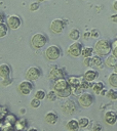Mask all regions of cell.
<instances>
[{
  "label": "cell",
  "instance_id": "6da1fadb",
  "mask_svg": "<svg viewBox=\"0 0 117 131\" xmlns=\"http://www.w3.org/2000/svg\"><path fill=\"white\" fill-rule=\"evenodd\" d=\"M112 48H111V43L108 40L105 39H101L95 43L94 46V51L96 52L98 55L100 56H105L108 55L111 52Z\"/></svg>",
  "mask_w": 117,
  "mask_h": 131
},
{
  "label": "cell",
  "instance_id": "7a4b0ae2",
  "mask_svg": "<svg viewBox=\"0 0 117 131\" xmlns=\"http://www.w3.org/2000/svg\"><path fill=\"white\" fill-rule=\"evenodd\" d=\"M31 42H32V45L35 47V48H42L46 43H47V38L44 34L42 33H37L35 34L32 39H31Z\"/></svg>",
  "mask_w": 117,
  "mask_h": 131
},
{
  "label": "cell",
  "instance_id": "3957f363",
  "mask_svg": "<svg viewBox=\"0 0 117 131\" xmlns=\"http://www.w3.org/2000/svg\"><path fill=\"white\" fill-rule=\"evenodd\" d=\"M93 100L94 99H93V96L91 93L84 92V93H81L80 95H78V102L83 107H89L93 103Z\"/></svg>",
  "mask_w": 117,
  "mask_h": 131
},
{
  "label": "cell",
  "instance_id": "277c9868",
  "mask_svg": "<svg viewBox=\"0 0 117 131\" xmlns=\"http://www.w3.org/2000/svg\"><path fill=\"white\" fill-rule=\"evenodd\" d=\"M45 55H46V57H47L48 59H50V60H55V59H57V58L61 56V49H60V47L56 46V45H51V46H49V47L46 49Z\"/></svg>",
  "mask_w": 117,
  "mask_h": 131
},
{
  "label": "cell",
  "instance_id": "5b68a950",
  "mask_svg": "<svg viewBox=\"0 0 117 131\" xmlns=\"http://www.w3.org/2000/svg\"><path fill=\"white\" fill-rule=\"evenodd\" d=\"M82 44L80 42H74L72 43L69 48H68V53L71 55V56H74V57H77L81 54V51H82Z\"/></svg>",
  "mask_w": 117,
  "mask_h": 131
},
{
  "label": "cell",
  "instance_id": "8992f818",
  "mask_svg": "<svg viewBox=\"0 0 117 131\" xmlns=\"http://www.w3.org/2000/svg\"><path fill=\"white\" fill-rule=\"evenodd\" d=\"M66 27V24L63 19H60V18H56V19H53L50 24V30L53 32V33H62L64 31Z\"/></svg>",
  "mask_w": 117,
  "mask_h": 131
},
{
  "label": "cell",
  "instance_id": "52a82bcc",
  "mask_svg": "<svg viewBox=\"0 0 117 131\" xmlns=\"http://www.w3.org/2000/svg\"><path fill=\"white\" fill-rule=\"evenodd\" d=\"M40 76H41V71L37 67H31V68H29L28 71H27V73H26V77L30 81H35V80L39 79Z\"/></svg>",
  "mask_w": 117,
  "mask_h": 131
},
{
  "label": "cell",
  "instance_id": "ba28073f",
  "mask_svg": "<svg viewBox=\"0 0 117 131\" xmlns=\"http://www.w3.org/2000/svg\"><path fill=\"white\" fill-rule=\"evenodd\" d=\"M32 89H33V85H32V83L30 82V80H29V81H23V82H21L20 85H18V90H20V92H21L22 94H24V95L30 94L31 91H32Z\"/></svg>",
  "mask_w": 117,
  "mask_h": 131
},
{
  "label": "cell",
  "instance_id": "9c48e42d",
  "mask_svg": "<svg viewBox=\"0 0 117 131\" xmlns=\"http://www.w3.org/2000/svg\"><path fill=\"white\" fill-rule=\"evenodd\" d=\"M21 24H22V20H21L20 16H17V15L13 14L7 18V26L12 30H16L17 28H20Z\"/></svg>",
  "mask_w": 117,
  "mask_h": 131
},
{
  "label": "cell",
  "instance_id": "30bf717a",
  "mask_svg": "<svg viewBox=\"0 0 117 131\" xmlns=\"http://www.w3.org/2000/svg\"><path fill=\"white\" fill-rule=\"evenodd\" d=\"M70 84L68 83L67 80H65L64 78L62 79H59L56 80V82L54 83L53 85V90H55L56 92H60V91H63V90H66L68 88H70Z\"/></svg>",
  "mask_w": 117,
  "mask_h": 131
},
{
  "label": "cell",
  "instance_id": "8fae6325",
  "mask_svg": "<svg viewBox=\"0 0 117 131\" xmlns=\"http://www.w3.org/2000/svg\"><path fill=\"white\" fill-rule=\"evenodd\" d=\"M105 121L109 125H115L117 122V114L114 111H107L105 113Z\"/></svg>",
  "mask_w": 117,
  "mask_h": 131
},
{
  "label": "cell",
  "instance_id": "7c38bea8",
  "mask_svg": "<svg viewBox=\"0 0 117 131\" xmlns=\"http://www.w3.org/2000/svg\"><path fill=\"white\" fill-rule=\"evenodd\" d=\"M62 110L68 114V115H72L75 111H76V105H75V102L72 101V100H68L66 101L65 103L62 104Z\"/></svg>",
  "mask_w": 117,
  "mask_h": 131
},
{
  "label": "cell",
  "instance_id": "4fadbf2b",
  "mask_svg": "<svg viewBox=\"0 0 117 131\" xmlns=\"http://www.w3.org/2000/svg\"><path fill=\"white\" fill-rule=\"evenodd\" d=\"M64 77H65V74H64L63 70H61V69H56V68L55 69H52L50 71V73H49V79L50 80L56 81V80L62 79Z\"/></svg>",
  "mask_w": 117,
  "mask_h": 131
},
{
  "label": "cell",
  "instance_id": "5bb4252c",
  "mask_svg": "<svg viewBox=\"0 0 117 131\" xmlns=\"http://www.w3.org/2000/svg\"><path fill=\"white\" fill-rule=\"evenodd\" d=\"M98 76H99V73L95 70H92V69H89L84 73V79L86 81H89V82L94 81L98 78Z\"/></svg>",
  "mask_w": 117,
  "mask_h": 131
},
{
  "label": "cell",
  "instance_id": "9a60e30c",
  "mask_svg": "<svg viewBox=\"0 0 117 131\" xmlns=\"http://www.w3.org/2000/svg\"><path fill=\"white\" fill-rule=\"evenodd\" d=\"M10 67L6 63H2L0 64V78L5 79V78H9L10 76Z\"/></svg>",
  "mask_w": 117,
  "mask_h": 131
},
{
  "label": "cell",
  "instance_id": "2e32d148",
  "mask_svg": "<svg viewBox=\"0 0 117 131\" xmlns=\"http://www.w3.org/2000/svg\"><path fill=\"white\" fill-rule=\"evenodd\" d=\"M45 121L48 123V124H55L56 121H57V116L56 114H54L53 112H48L46 115H45Z\"/></svg>",
  "mask_w": 117,
  "mask_h": 131
},
{
  "label": "cell",
  "instance_id": "e0dca14e",
  "mask_svg": "<svg viewBox=\"0 0 117 131\" xmlns=\"http://www.w3.org/2000/svg\"><path fill=\"white\" fill-rule=\"evenodd\" d=\"M66 127H67L68 130H77V129L79 128V122H78V120H76V119H71V120L67 123Z\"/></svg>",
  "mask_w": 117,
  "mask_h": 131
},
{
  "label": "cell",
  "instance_id": "ac0fdd59",
  "mask_svg": "<svg viewBox=\"0 0 117 131\" xmlns=\"http://www.w3.org/2000/svg\"><path fill=\"white\" fill-rule=\"evenodd\" d=\"M81 80H82V79H80V78H78V77L71 76V77L68 78L67 81H68V83L70 84L71 87H76V86H78V85L81 84Z\"/></svg>",
  "mask_w": 117,
  "mask_h": 131
},
{
  "label": "cell",
  "instance_id": "d6986e66",
  "mask_svg": "<svg viewBox=\"0 0 117 131\" xmlns=\"http://www.w3.org/2000/svg\"><path fill=\"white\" fill-rule=\"evenodd\" d=\"M27 127V121L24 118H21L18 120H16L15 124H14V128L16 130H24Z\"/></svg>",
  "mask_w": 117,
  "mask_h": 131
},
{
  "label": "cell",
  "instance_id": "ffe728a7",
  "mask_svg": "<svg viewBox=\"0 0 117 131\" xmlns=\"http://www.w3.org/2000/svg\"><path fill=\"white\" fill-rule=\"evenodd\" d=\"M106 64L109 68H114L117 64V56H115L114 54L108 56L107 59H106Z\"/></svg>",
  "mask_w": 117,
  "mask_h": 131
},
{
  "label": "cell",
  "instance_id": "44dd1931",
  "mask_svg": "<svg viewBox=\"0 0 117 131\" xmlns=\"http://www.w3.org/2000/svg\"><path fill=\"white\" fill-rule=\"evenodd\" d=\"M93 54V48L90 47V46H85V47H82V51H81V55L84 56V57H89V56H92Z\"/></svg>",
  "mask_w": 117,
  "mask_h": 131
},
{
  "label": "cell",
  "instance_id": "7402d4cb",
  "mask_svg": "<svg viewBox=\"0 0 117 131\" xmlns=\"http://www.w3.org/2000/svg\"><path fill=\"white\" fill-rule=\"evenodd\" d=\"M104 88H105V85L103 82H96L92 85V90L95 94H101V92Z\"/></svg>",
  "mask_w": 117,
  "mask_h": 131
},
{
  "label": "cell",
  "instance_id": "603a6c76",
  "mask_svg": "<svg viewBox=\"0 0 117 131\" xmlns=\"http://www.w3.org/2000/svg\"><path fill=\"white\" fill-rule=\"evenodd\" d=\"M108 82H109V84H110L112 87H114V88L117 87V73H116V72L110 74V76H109V78H108Z\"/></svg>",
  "mask_w": 117,
  "mask_h": 131
},
{
  "label": "cell",
  "instance_id": "cb8c5ba5",
  "mask_svg": "<svg viewBox=\"0 0 117 131\" xmlns=\"http://www.w3.org/2000/svg\"><path fill=\"white\" fill-rule=\"evenodd\" d=\"M79 37H80V32H79L78 29H72V30L70 31V33H69V38H70L71 40L76 41V40L79 39Z\"/></svg>",
  "mask_w": 117,
  "mask_h": 131
},
{
  "label": "cell",
  "instance_id": "d4e9b609",
  "mask_svg": "<svg viewBox=\"0 0 117 131\" xmlns=\"http://www.w3.org/2000/svg\"><path fill=\"white\" fill-rule=\"evenodd\" d=\"M4 122H6V123L11 124V125L14 126V124H15V122H16V118H15V116L12 115V114H6L5 117H4Z\"/></svg>",
  "mask_w": 117,
  "mask_h": 131
},
{
  "label": "cell",
  "instance_id": "484cf974",
  "mask_svg": "<svg viewBox=\"0 0 117 131\" xmlns=\"http://www.w3.org/2000/svg\"><path fill=\"white\" fill-rule=\"evenodd\" d=\"M8 33V26L4 23L0 24V38H3L7 35Z\"/></svg>",
  "mask_w": 117,
  "mask_h": 131
},
{
  "label": "cell",
  "instance_id": "4316f807",
  "mask_svg": "<svg viewBox=\"0 0 117 131\" xmlns=\"http://www.w3.org/2000/svg\"><path fill=\"white\" fill-rule=\"evenodd\" d=\"M92 58V66H95V67H102V63H103V60L101 58L100 55H95V56H91Z\"/></svg>",
  "mask_w": 117,
  "mask_h": 131
},
{
  "label": "cell",
  "instance_id": "83f0119b",
  "mask_svg": "<svg viewBox=\"0 0 117 131\" xmlns=\"http://www.w3.org/2000/svg\"><path fill=\"white\" fill-rule=\"evenodd\" d=\"M78 122H79V127H80V128H85V127H87L88 124H89V120H88V118H86V117H81V118L78 120Z\"/></svg>",
  "mask_w": 117,
  "mask_h": 131
},
{
  "label": "cell",
  "instance_id": "f1b7e54d",
  "mask_svg": "<svg viewBox=\"0 0 117 131\" xmlns=\"http://www.w3.org/2000/svg\"><path fill=\"white\" fill-rule=\"evenodd\" d=\"M107 97H109L111 100H116L117 99V90L114 89H110L107 91Z\"/></svg>",
  "mask_w": 117,
  "mask_h": 131
},
{
  "label": "cell",
  "instance_id": "f546056e",
  "mask_svg": "<svg viewBox=\"0 0 117 131\" xmlns=\"http://www.w3.org/2000/svg\"><path fill=\"white\" fill-rule=\"evenodd\" d=\"M56 97H57V93H56L55 90H51V91H49V92L47 93V98H48L49 101H54V100H56Z\"/></svg>",
  "mask_w": 117,
  "mask_h": 131
},
{
  "label": "cell",
  "instance_id": "4dcf8cb0",
  "mask_svg": "<svg viewBox=\"0 0 117 131\" xmlns=\"http://www.w3.org/2000/svg\"><path fill=\"white\" fill-rule=\"evenodd\" d=\"M35 97L38 98V99H40V100H42V99H44V98L46 97V93H45V91H43V90H38V91H36V93H35Z\"/></svg>",
  "mask_w": 117,
  "mask_h": 131
},
{
  "label": "cell",
  "instance_id": "1f68e13d",
  "mask_svg": "<svg viewBox=\"0 0 117 131\" xmlns=\"http://www.w3.org/2000/svg\"><path fill=\"white\" fill-rule=\"evenodd\" d=\"M30 104H31V106L32 107H34V108H37V107H39L40 106V99H38V98H33L32 100H31V102H30Z\"/></svg>",
  "mask_w": 117,
  "mask_h": 131
},
{
  "label": "cell",
  "instance_id": "d6a6232c",
  "mask_svg": "<svg viewBox=\"0 0 117 131\" xmlns=\"http://www.w3.org/2000/svg\"><path fill=\"white\" fill-rule=\"evenodd\" d=\"M111 48H112V52L115 56H117V39L114 40L111 44Z\"/></svg>",
  "mask_w": 117,
  "mask_h": 131
},
{
  "label": "cell",
  "instance_id": "836d02e7",
  "mask_svg": "<svg viewBox=\"0 0 117 131\" xmlns=\"http://www.w3.org/2000/svg\"><path fill=\"white\" fill-rule=\"evenodd\" d=\"M83 63H84L86 67H92V58H91V56H89V57H84Z\"/></svg>",
  "mask_w": 117,
  "mask_h": 131
},
{
  "label": "cell",
  "instance_id": "e575fe53",
  "mask_svg": "<svg viewBox=\"0 0 117 131\" xmlns=\"http://www.w3.org/2000/svg\"><path fill=\"white\" fill-rule=\"evenodd\" d=\"M75 90H74V94L75 95H80L81 93H82V91L84 90L82 87H81V85H78V86H76V87H73Z\"/></svg>",
  "mask_w": 117,
  "mask_h": 131
},
{
  "label": "cell",
  "instance_id": "d590c367",
  "mask_svg": "<svg viewBox=\"0 0 117 131\" xmlns=\"http://www.w3.org/2000/svg\"><path fill=\"white\" fill-rule=\"evenodd\" d=\"M39 7H40L39 3H38V2H34V3H31V5H30V10H31V11H36V10H38Z\"/></svg>",
  "mask_w": 117,
  "mask_h": 131
},
{
  "label": "cell",
  "instance_id": "8d00e7d4",
  "mask_svg": "<svg viewBox=\"0 0 117 131\" xmlns=\"http://www.w3.org/2000/svg\"><path fill=\"white\" fill-rule=\"evenodd\" d=\"M2 85L3 86H7V85H10L11 84V79L9 78H5V79H2Z\"/></svg>",
  "mask_w": 117,
  "mask_h": 131
},
{
  "label": "cell",
  "instance_id": "74e56055",
  "mask_svg": "<svg viewBox=\"0 0 117 131\" xmlns=\"http://www.w3.org/2000/svg\"><path fill=\"white\" fill-rule=\"evenodd\" d=\"M6 114H7L6 110H5L4 107H1V106H0V118H1V119H2V118L4 119V117H5Z\"/></svg>",
  "mask_w": 117,
  "mask_h": 131
},
{
  "label": "cell",
  "instance_id": "f35d334b",
  "mask_svg": "<svg viewBox=\"0 0 117 131\" xmlns=\"http://www.w3.org/2000/svg\"><path fill=\"white\" fill-rule=\"evenodd\" d=\"M92 129H93V130H101V129H102V126H101L100 124H94L93 127H92Z\"/></svg>",
  "mask_w": 117,
  "mask_h": 131
},
{
  "label": "cell",
  "instance_id": "ab89813d",
  "mask_svg": "<svg viewBox=\"0 0 117 131\" xmlns=\"http://www.w3.org/2000/svg\"><path fill=\"white\" fill-rule=\"evenodd\" d=\"M111 20H112V21H114V23H117V13H116V14L111 15Z\"/></svg>",
  "mask_w": 117,
  "mask_h": 131
},
{
  "label": "cell",
  "instance_id": "60d3db41",
  "mask_svg": "<svg viewBox=\"0 0 117 131\" xmlns=\"http://www.w3.org/2000/svg\"><path fill=\"white\" fill-rule=\"evenodd\" d=\"M90 34H91V36H92V37H98V36H99V33L96 32V30H92Z\"/></svg>",
  "mask_w": 117,
  "mask_h": 131
},
{
  "label": "cell",
  "instance_id": "b9f144b4",
  "mask_svg": "<svg viewBox=\"0 0 117 131\" xmlns=\"http://www.w3.org/2000/svg\"><path fill=\"white\" fill-rule=\"evenodd\" d=\"M2 23H4V15H3V13L0 12V24H2Z\"/></svg>",
  "mask_w": 117,
  "mask_h": 131
},
{
  "label": "cell",
  "instance_id": "7bdbcfd3",
  "mask_svg": "<svg viewBox=\"0 0 117 131\" xmlns=\"http://www.w3.org/2000/svg\"><path fill=\"white\" fill-rule=\"evenodd\" d=\"M113 8H114V9L117 11V0H116V1L113 3Z\"/></svg>",
  "mask_w": 117,
  "mask_h": 131
},
{
  "label": "cell",
  "instance_id": "ee69618b",
  "mask_svg": "<svg viewBox=\"0 0 117 131\" xmlns=\"http://www.w3.org/2000/svg\"><path fill=\"white\" fill-rule=\"evenodd\" d=\"M114 72H116V73H117V64L114 67Z\"/></svg>",
  "mask_w": 117,
  "mask_h": 131
},
{
  "label": "cell",
  "instance_id": "f6af8a7d",
  "mask_svg": "<svg viewBox=\"0 0 117 131\" xmlns=\"http://www.w3.org/2000/svg\"><path fill=\"white\" fill-rule=\"evenodd\" d=\"M88 35H89V34H88V33H85V34H84V37H85V38H86V37H87V36H88Z\"/></svg>",
  "mask_w": 117,
  "mask_h": 131
},
{
  "label": "cell",
  "instance_id": "bcb514c9",
  "mask_svg": "<svg viewBox=\"0 0 117 131\" xmlns=\"http://www.w3.org/2000/svg\"><path fill=\"white\" fill-rule=\"evenodd\" d=\"M1 124H2V122H1V118H0V127H1Z\"/></svg>",
  "mask_w": 117,
  "mask_h": 131
},
{
  "label": "cell",
  "instance_id": "7dc6e473",
  "mask_svg": "<svg viewBox=\"0 0 117 131\" xmlns=\"http://www.w3.org/2000/svg\"><path fill=\"white\" fill-rule=\"evenodd\" d=\"M40 1H45V0H40Z\"/></svg>",
  "mask_w": 117,
  "mask_h": 131
}]
</instances>
